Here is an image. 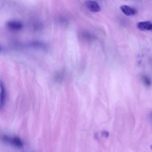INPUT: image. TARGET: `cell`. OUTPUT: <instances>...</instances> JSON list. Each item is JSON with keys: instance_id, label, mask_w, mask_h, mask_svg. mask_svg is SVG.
<instances>
[{"instance_id": "ba28073f", "label": "cell", "mask_w": 152, "mask_h": 152, "mask_svg": "<svg viewBox=\"0 0 152 152\" xmlns=\"http://www.w3.org/2000/svg\"><path fill=\"white\" fill-rule=\"evenodd\" d=\"M102 135L104 137H108L109 134L108 132L106 131H103L101 132Z\"/></svg>"}, {"instance_id": "6da1fadb", "label": "cell", "mask_w": 152, "mask_h": 152, "mask_svg": "<svg viewBox=\"0 0 152 152\" xmlns=\"http://www.w3.org/2000/svg\"><path fill=\"white\" fill-rule=\"evenodd\" d=\"M2 138L4 142L9 143L15 147L21 148L23 146V143L19 137H11L7 135H4Z\"/></svg>"}, {"instance_id": "7a4b0ae2", "label": "cell", "mask_w": 152, "mask_h": 152, "mask_svg": "<svg viewBox=\"0 0 152 152\" xmlns=\"http://www.w3.org/2000/svg\"><path fill=\"white\" fill-rule=\"evenodd\" d=\"M85 5L87 8L91 12H99L101 10L100 5L95 1H87L85 3Z\"/></svg>"}, {"instance_id": "5b68a950", "label": "cell", "mask_w": 152, "mask_h": 152, "mask_svg": "<svg viewBox=\"0 0 152 152\" xmlns=\"http://www.w3.org/2000/svg\"><path fill=\"white\" fill-rule=\"evenodd\" d=\"M7 25L10 28L14 30L18 29L22 26L21 23L16 21H10L8 22Z\"/></svg>"}, {"instance_id": "7c38bea8", "label": "cell", "mask_w": 152, "mask_h": 152, "mask_svg": "<svg viewBox=\"0 0 152 152\" xmlns=\"http://www.w3.org/2000/svg\"><path fill=\"white\" fill-rule=\"evenodd\" d=\"M150 30H151L152 32V26H151V29Z\"/></svg>"}, {"instance_id": "8992f818", "label": "cell", "mask_w": 152, "mask_h": 152, "mask_svg": "<svg viewBox=\"0 0 152 152\" xmlns=\"http://www.w3.org/2000/svg\"><path fill=\"white\" fill-rule=\"evenodd\" d=\"M142 79L145 85L147 87H149L152 85V81L151 79L148 76L143 75H142Z\"/></svg>"}, {"instance_id": "3957f363", "label": "cell", "mask_w": 152, "mask_h": 152, "mask_svg": "<svg viewBox=\"0 0 152 152\" xmlns=\"http://www.w3.org/2000/svg\"><path fill=\"white\" fill-rule=\"evenodd\" d=\"M120 9L121 11L125 15L128 16H132L135 15L137 10L129 6L123 5L120 7Z\"/></svg>"}, {"instance_id": "277c9868", "label": "cell", "mask_w": 152, "mask_h": 152, "mask_svg": "<svg viewBox=\"0 0 152 152\" xmlns=\"http://www.w3.org/2000/svg\"><path fill=\"white\" fill-rule=\"evenodd\" d=\"M152 23L149 21L140 22L137 24V28L142 31L150 30Z\"/></svg>"}, {"instance_id": "52a82bcc", "label": "cell", "mask_w": 152, "mask_h": 152, "mask_svg": "<svg viewBox=\"0 0 152 152\" xmlns=\"http://www.w3.org/2000/svg\"><path fill=\"white\" fill-rule=\"evenodd\" d=\"M0 106H2L4 104L5 100V93L3 85H0Z\"/></svg>"}, {"instance_id": "8fae6325", "label": "cell", "mask_w": 152, "mask_h": 152, "mask_svg": "<svg viewBox=\"0 0 152 152\" xmlns=\"http://www.w3.org/2000/svg\"><path fill=\"white\" fill-rule=\"evenodd\" d=\"M150 148H151V149H152V145L151 146H150Z\"/></svg>"}, {"instance_id": "9c48e42d", "label": "cell", "mask_w": 152, "mask_h": 152, "mask_svg": "<svg viewBox=\"0 0 152 152\" xmlns=\"http://www.w3.org/2000/svg\"><path fill=\"white\" fill-rule=\"evenodd\" d=\"M94 138L96 140L98 139V134L97 132L95 133L94 135Z\"/></svg>"}, {"instance_id": "30bf717a", "label": "cell", "mask_w": 152, "mask_h": 152, "mask_svg": "<svg viewBox=\"0 0 152 152\" xmlns=\"http://www.w3.org/2000/svg\"><path fill=\"white\" fill-rule=\"evenodd\" d=\"M150 116H151V119L152 121V112L151 113V114H150Z\"/></svg>"}]
</instances>
